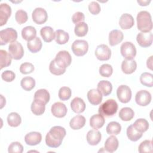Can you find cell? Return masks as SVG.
<instances>
[{"mask_svg":"<svg viewBox=\"0 0 153 153\" xmlns=\"http://www.w3.org/2000/svg\"><path fill=\"white\" fill-rule=\"evenodd\" d=\"M66 132L64 127L56 126L51 127L45 136L46 145L53 148H56L60 146L63 139L66 136Z\"/></svg>","mask_w":153,"mask_h":153,"instance_id":"cell-1","label":"cell"},{"mask_svg":"<svg viewBox=\"0 0 153 153\" xmlns=\"http://www.w3.org/2000/svg\"><path fill=\"white\" fill-rule=\"evenodd\" d=\"M137 27L142 32H149L152 29V21L150 13L147 11L139 12L136 17Z\"/></svg>","mask_w":153,"mask_h":153,"instance_id":"cell-2","label":"cell"},{"mask_svg":"<svg viewBox=\"0 0 153 153\" xmlns=\"http://www.w3.org/2000/svg\"><path fill=\"white\" fill-rule=\"evenodd\" d=\"M118 103L114 99H108L100 105L98 112L103 117H109L115 115L118 110Z\"/></svg>","mask_w":153,"mask_h":153,"instance_id":"cell-3","label":"cell"},{"mask_svg":"<svg viewBox=\"0 0 153 153\" xmlns=\"http://www.w3.org/2000/svg\"><path fill=\"white\" fill-rule=\"evenodd\" d=\"M17 38V32L12 27H7L0 31V44L1 45L15 42Z\"/></svg>","mask_w":153,"mask_h":153,"instance_id":"cell-4","label":"cell"},{"mask_svg":"<svg viewBox=\"0 0 153 153\" xmlns=\"http://www.w3.org/2000/svg\"><path fill=\"white\" fill-rule=\"evenodd\" d=\"M120 52L124 58L127 60H133L136 55L135 45L131 42H124L120 47Z\"/></svg>","mask_w":153,"mask_h":153,"instance_id":"cell-5","label":"cell"},{"mask_svg":"<svg viewBox=\"0 0 153 153\" xmlns=\"http://www.w3.org/2000/svg\"><path fill=\"white\" fill-rule=\"evenodd\" d=\"M71 49L75 56H83L88 51V44L85 40L76 39L72 43Z\"/></svg>","mask_w":153,"mask_h":153,"instance_id":"cell-6","label":"cell"},{"mask_svg":"<svg viewBox=\"0 0 153 153\" xmlns=\"http://www.w3.org/2000/svg\"><path fill=\"white\" fill-rule=\"evenodd\" d=\"M54 60L60 67L63 69H66L72 62V57L68 51L62 50L57 53Z\"/></svg>","mask_w":153,"mask_h":153,"instance_id":"cell-7","label":"cell"},{"mask_svg":"<svg viewBox=\"0 0 153 153\" xmlns=\"http://www.w3.org/2000/svg\"><path fill=\"white\" fill-rule=\"evenodd\" d=\"M131 90L126 85H120L117 90V96L121 103H127L130 102L131 98Z\"/></svg>","mask_w":153,"mask_h":153,"instance_id":"cell-8","label":"cell"},{"mask_svg":"<svg viewBox=\"0 0 153 153\" xmlns=\"http://www.w3.org/2000/svg\"><path fill=\"white\" fill-rule=\"evenodd\" d=\"M8 51L14 60H20L24 55L23 47L19 41L11 43L8 47Z\"/></svg>","mask_w":153,"mask_h":153,"instance_id":"cell-9","label":"cell"},{"mask_svg":"<svg viewBox=\"0 0 153 153\" xmlns=\"http://www.w3.org/2000/svg\"><path fill=\"white\" fill-rule=\"evenodd\" d=\"M152 99L151 93L145 90H142L137 92L135 96L136 103L140 106L148 105Z\"/></svg>","mask_w":153,"mask_h":153,"instance_id":"cell-10","label":"cell"},{"mask_svg":"<svg viewBox=\"0 0 153 153\" xmlns=\"http://www.w3.org/2000/svg\"><path fill=\"white\" fill-rule=\"evenodd\" d=\"M95 56L100 61H106L111 56V50L105 44H100L97 46L95 50Z\"/></svg>","mask_w":153,"mask_h":153,"instance_id":"cell-11","label":"cell"},{"mask_svg":"<svg viewBox=\"0 0 153 153\" xmlns=\"http://www.w3.org/2000/svg\"><path fill=\"white\" fill-rule=\"evenodd\" d=\"M32 17L33 21L38 24L42 25L46 22L48 19V14L46 10L41 7H37L33 10Z\"/></svg>","mask_w":153,"mask_h":153,"instance_id":"cell-12","label":"cell"},{"mask_svg":"<svg viewBox=\"0 0 153 153\" xmlns=\"http://www.w3.org/2000/svg\"><path fill=\"white\" fill-rule=\"evenodd\" d=\"M153 35L149 32H140L137 35L136 41L138 44L143 48L148 47L152 45Z\"/></svg>","mask_w":153,"mask_h":153,"instance_id":"cell-13","label":"cell"},{"mask_svg":"<svg viewBox=\"0 0 153 153\" xmlns=\"http://www.w3.org/2000/svg\"><path fill=\"white\" fill-rule=\"evenodd\" d=\"M52 114L57 118H63L67 114V108L66 105L60 102L53 103L51 108Z\"/></svg>","mask_w":153,"mask_h":153,"instance_id":"cell-14","label":"cell"},{"mask_svg":"<svg viewBox=\"0 0 153 153\" xmlns=\"http://www.w3.org/2000/svg\"><path fill=\"white\" fill-rule=\"evenodd\" d=\"M11 14V7L7 3H2L0 5V26L5 25Z\"/></svg>","mask_w":153,"mask_h":153,"instance_id":"cell-15","label":"cell"},{"mask_svg":"<svg viewBox=\"0 0 153 153\" xmlns=\"http://www.w3.org/2000/svg\"><path fill=\"white\" fill-rule=\"evenodd\" d=\"M42 140V135L39 132L32 131L26 134L25 136L26 143L30 146H35L40 143Z\"/></svg>","mask_w":153,"mask_h":153,"instance_id":"cell-16","label":"cell"},{"mask_svg":"<svg viewBox=\"0 0 153 153\" xmlns=\"http://www.w3.org/2000/svg\"><path fill=\"white\" fill-rule=\"evenodd\" d=\"M134 20L133 16L128 13L122 14L119 20V25L123 29H128L133 26Z\"/></svg>","mask_w":153,"mask_h":153,"instance_id":"cell-17","label":"cell"},{"mask_svg":"<svg viewBox=\"0 0 153 153\" xmlns=\"http://www.w3.org/2000/svg\"><path fill=\"white\" fill-rule=\"evenodd\" d=\"M124 38L123 33L118 29H114L109 33V43L111 46H115L120 43Z\"/></svg>","mask_w":153,"mask_h":153,"instance_id":"cell-18","label":"cell"},{"mask_svg":"<svg viewBox=\"0 0 153 153\" xmlns=\"http://www.w3.org/2000/svg\"><path fill=\"white\" fill-rule=\"evenodd\" d=\"M87 99L91 105H97L102 100V94L97 89H91L87 93Z\"/></svg>","mask_w":153,"mask_h":153,"instance_id":"cell-19","label":"cell"},{"mask_svg":"<svg viewBox=\"0 0 153 153\" xmlns=\"http://www.w3.org/2000/svg\"><path fill=\"white\" fill-rule=\"evenodd\" d=\"M101 138H102V134L100 132L96 130H89L86 136V139L88 143L92 146L97 145L100 142Z\"/></svg>","mask_w":153,"mask_h":153,"instance_id":"cell-20","label":"cell"},{"mask_svg":"<svg viewBox=\"0 0 153 153\" xmlns=\"http://www.w3.org/2000/svg\"><path fill=\"white\" fill-rule=\"evenodd\" d=\"M50 99V93L46 89H39L34 94V100L44 105H46L49 102Z\"/></svg>","mask_w":153,"mask_h":153,"instance_id":"cell-21","label":"cell"},{"mask_svg":"<svg viewBox=\"0 0 153 153\" xmlns=\"http://www.w3.org/2000/svg\"><path fill=\"white\" fill-rule=\"evenodd\" d=\"M119 145L118 139L114 135L110 136L107 138L105 142L104 149L106 152H114L115 151Z\"/></svg>","mask_w":153,"mask_h":153,"instance_id":"cell-22","label":"cell"},{"mask_svg":"<svg viewBox=\"0 0 153 153\" xmlns=\"http://www.w3.org/2000/svg\"><path fill=\"white\" fill-rule=\"evenodd\" d=\"M71 108L75 113H82L85 109V103L81 98L76 97L71 101Z\"/></svg>","mask_w":153,"mask_h":153,"instance_id":"cell-23","label":"cell"},{"mask_svg":"<svg viewBox=\"0 0 153 153\" xmlns=\"http://www.w3.org/2000/svg\"><path fill=\"white\" fill-rule=\"evenodd\" d=\"M137 68V63L134 60L125 59L121 63V70L126 74L133 73Z\"/></svg>","mask_w":153,"mask_h":153,"instance_id":"cell-24","label":"cell"},{"mask_svg":"<svg viewBox=\"0 0 153 153\" xmlns=\"http://www.w3.org/2000/svg\"><path fill=\"white\" fill-rule=\"evenodd\" d=\"M85 118L81 115H76L69 122L70 127L73 130H79L85 124Z\"/></svg>","mask_w":153,"mask_h":153,"instance_id":"cell-25","label":"cell"},{"mask_svg":"<svg viewBox=\"0 0 153 153\" xmlns=\"http://www.w3.org/2000/svg\"><path fill=\"white\" fill-rule=\"evenodd\" d=\"M105 123V118L100 114H94L90 118V126L95 130L102 127Z\"/></svg>","mask_w":153,"mask_h":153,"instance_id":"cell-26","label":"cell"},{"mask_svg":"<svg viewBox=\"0 0 153 153\" xmlns=\"http://www.w3.org/2000/svg\"><path fill=\"white\" fill-rule=\"evenodd\" d=\"M40 34L45 42H50L55 39V32L50 26H44L40 30Z\"/></svg>","mask_w":153,"mask_h":153,"instance_id":"cell-27","label":"cell"},{"mask_svg":"<svg viewBox=\"0 0 153 153\" xmlns=\"http://www.w3.org/2000/svg\"><path fill=\"white\" fill-rule=\"evenodd\" d=\"M97 90L103 96H107L110 94L112 90V84L106 80H102L97 84Z\"/></svg>","mask_w":153,"mask_h":153,"instance_id":"cell-28","label":"cell"},{"mask_svg":"<svg viewBox=\"0 0 153 153\" xmlns=\"http://www.w3.org/2000/svg\"><path fill=\"white\" fill-rule=\"evenodd\" d=\"M36 29L32 26H27L23 28L22 30V38L27 41H29L36 36Z\"/></svg>","mask_w":153,"mask_h":153,"instance_id":"cell-29","label":"cell"},{"mask_svg":"<svg viewBox=\"0 0 153 153\" xmlns=\"http://www.w3.org/2000/svg\"><path fill=\"white\" fill-rule=\"evenodd\" d=\"M42 46V41L39 37H36L33 39L27 41V47L28 50L33 53H35L40 51Z\"/></svg>","mask_w":153,"mask_h":153,"instance_id":"cell-30","label":"cell"},{"mask_svg":"<svg viewBox=\"0 0 153 153\" xmlns=\"http://www.w3.org/2000/svg\"><path fill=\"white\" fill-rule=\"evenodd\" d=\"M12 61V57L7 51L4 50H0V67L1 69L9 66Z\"/></svg>","mask_w":153,"mask_h":153,"instance_id":"cell-31","label":"cell"},{"mask_svg":"<svg viewBox=\"0 0 153 153\" xmlns=\"http://www.w3.org/2000/svg\"><path fill=\"white\" fill-rule=\"evenodd\" d=\"M69 39V35L68 32L62 29H57L55 32V41L56 43L60 45L66 44Z\"/></svg>","mask_w":153,"mask_h":153,"instance_id":"cell-32","label":"cell"},{"mask_svg":"<svg viewBox=\"0 0 153 153\" xmlns=\"http://www.w3.org/2000/svg\"><path fill=\"white\" fill-rule=\"evenodd\" d=\"M127 136L128 138L133 141L136 142L139 139H140L142 136V133L137 131L133 126V125H130L127 128Z\"/></svg>","mask_w":153,"mask_h":153,"instance_id":"cell-33","label":"cell"},{"mask_svg":"<svg viewBox=\"0 0 153 153\" xmlns=\"http://www.w3.org/2000/svg\"><path fill=\"white\" fill-rule=\"evenodd\" d=\"M134 116L133 110L129 107L123 108L119 112V117L120 119L124 121H130Z\"/></svg>","mask_w":153,"mask_h":153,"instance_id":"cell-34","label":"cell"},{"mask_svg":"<svg viewBox=\"0 0 153 153\" xmlns=\"http://www.w3.org/2000/svg\"><path fill=\"white\" fill-rule=\"evenodd\" d=\"M22 122L20 115L17 112H11L7 116V123L11 127H18Z\"/></svg>","mask_w":153,"mask_h":153,"instance_id":"cell-35","label":"cell"},{"mask_svg":"<svg viewBox=\"0 0 153 153\" xmlns=\"http://www.w3.org/2000/svg\"><path fill=\"white\" fill-rule=\"evenodd\" d=\"M20 85L23 90L30 91L35 86V80L31 76H25L22 79Z\"/></svg>","mask_w":153,"mask_h":153,"instance_id":"cell-36","label":"cell"},{"mask_svg":"<svg viewBox=\"0 0 153 153\" xmlns=\"http://www.w3.org/2000/svg\"><path fill=\"white\" fill-rule=\"evenodd\" d=\"M133 126L141 133L145 132L149 128V123L144 118L137 119L133 124Z\"/></svg>","mask_w":153,"mask_h":153,"instance_id":"cell-37","label":"cell"},{"mask_svg":"<svg viewBox=\"0 0 153 153\" xmlns=\"http://www.w3.org/2000/svg\"><path fill=\"white\" fill-rule=\"evenodd\" d=\"M106 130L107 133L109 135H117L121 130V126L120 123L117 121H111L107 125Z\"/></svg>","mask_w":153,"mask_h":153,"instance_id":"cell-38","label":"cell"},{"mask_svg":"<svg viewBox=\"0 0 153 153\" xmlns=\"http://www.w3.org/2000/svg\"><path fill=\"white\" fill-rule=\"evenodd\" d=\"M88 30V27L86 23L81 22L75 25L74 28L75 34L79 37H82L87 35Z\"/></svg>","mask_w":153,"mask_h":153,"instance_id":"cell-39","label":"cell"},{"mask_svg":"<svg viewBox=\"0 0 153 153\" xmlns=\"http://www.w3.org/2000/svg\"><path fill=\"white\" fill-rule=\"evenodd\" d=\"M31 111L35 115H41L44 114L45 110V105L33 100L30 106Z\"/></svg>","mask_w":153,"mask_h":153,"instance_id":"cell-40","label":"cell"},{"mask_svg":"<svg viewBox=\"0 0 153 153\" xmlns=\"http://www.w3.org/2000/svg\"><path fill=\"white\" fill-rule=\"evenodd\" d=\"M140 82L146 87L153 86V75L149 72H143L140 76Z\"/></svg>","mask_w":153,"mask_h":153,"instance_id":"cell-41","label":"cell"},{"mask_svg":"<svg viewBox=\"0 0 153 153\" xmlns=\"http://www.w3.org/2000/svg\"><path fill=\"white\" fill-rule=\"evenodd\" d=\"M138 151L140 153H148L153 152L152 142L151 140H145L142 142L138 148Z\"/></svg>","mask_w":153,"mask_h":153,"instance_id":"cell-42","label":"cell"},{"mask_svg":"<svg viewBox=\"0 0 153 153\" xmlns=\"http://www.w3.org/2000/svg\"><path fill=\"white\" fill-rule=\"evenodd\" d=\"M50 72L55 75H60L63 74L66 72V69L60 67L55 62L54 59L51 60L49 65Z\"/></svg>","mask_w":153,"mask_h":153,"instance_id":"cell-43","label":"cell"},{"mask_svg":"<svg viewBox=\"0 0 153 153\" xmlns=\"http://www.w3.org/2000/svg\"><path fill=\"white\" fill-rule=\"evenodd\" d=\"M58 95L61 100H68L71 97L72 91L68 87H62L59 89Z\"/></svg>","mask_w":153,"mask_h":153,"instance_id":"cell-44","label":"cell"},{"mask_svg":"<svg viewBox=\"0 0 153 153\" xmlns=\"http://www.w3.org/2000/svg\"><path fill=\"white\" fill-rule=\"evenodd\" d=\"M113 72V68L109 64H103L99 68V74L102 76L109 77Z\"/></svg>","mask_w":153,"mask_h":153,"instance_id":"cell-45","label":"cell"},{"mask_svg":"<svg viewBox=\"0 0 153 153\" xmlns=\"http://www.w3.org/2000/svg\"><path fill=\"white\" fill-rule=\"evenodd\" d=\"M15 19L16 22L20 25L25 23L27 21L28 19L27 14L25 11L23 10H19L16 13Z\"/></svg>","mask_w":153,"mask_h":153,"instance_id":"cell-46","label":"cell"},{"mask_svg":"<svg viewBox=\"0 0 153 153\" xmlns=\"http://www.w3.org/2000/svg\"><path fill=\"white\" fill-rule=\"evenodd\" d=\"M23 151V145L19 142H13L8 146L9 153H22Z\"/></svg>","mask_w":153,"mask_h":153,"instance_id":"cell-47","label":"cell"},{"mask_svg":"<svg viewBox=\"0 0 153 153\" xmlns=\"http://www.w3.org/2000/svg\"><path fill=\"white\" fill-rule=\"evenodd\" d=\"M34 66L29 62H25L20 66V72L23 74H29L34 71Z\"/></svg>","mask_w":153,"mask_h":153,"instance_id":"cell-48","label":"cell"},{"mask_svg":"<svg viewBox=\"0 0 153 153\" xmlns=\"http://www.w3.org/2000/svg\"><path fill=\"white\" fill-rule=\"evenodd\" d=\"M2 79L5 82H11L16 78V74L14 72L10 70H7L4 71L1 74Z\"/></svg>","mask_w":153,"mask_h":153,"instance_id":"cell-49","label":"cell"},{"mask_svg":"<svg viewBox=\"0 0 153 153\" xmlns=\"http://www.w3.org/2000/svg\"><path fill=\"white\" fill-rule=\"evenodd\" d=\"M100 6L96 1H92L88 5V10L91 14H98L100 13Z\"/></svg>","mask_w":153,"mask_h":153,"instance_id":"cell-50","label":"cell"},{"mask_svg":"<svg viewBox=\"0 0 153 153\" xmlns=\"http://www.w3.org/2000/svg\"><path fill=\"white\" fill-rule=\"evenodd\" d=\"M84 20H85V16L83 13L80 11H77L72 16V22L75 25L81 22H84Z\"/></svg>","mask_w":153,"mask_h":153,"instance_id":"cell-51","label":"cell"},{"mask_svg":"<svg viewBox=\"0 0 153 153\" xmlns=\"http://www.w3.org/2000/svg\"><path fill=\"white\" fill-rule=\"evenodd\" d=\"M152 57L153 56H150L146 61V66L147 68H149L150 70H152Z\"/></svg>","mask_w":153,"mask_h":153,"instance_id":"cell-52","label":"cell"},{"mask_svg":"<svg viewBox=\"0 0 153 153\" xmlns=\"http://www.w3.org/2000/svg\"><path fill=\"white\" fill-rule=\"evenodd\" d=\"M137 2L140 6H146L151 2V1L150 0H149V1H148V0H146V1H137Z\"/></svg>","mask_w":153,"mask_h":153,"instance_id":"cell-53","label":"cell"},{"mask_svg":"<svg viewBox=\"0 0 153 153\" xmlns=\"http://www.w3.org/2000/svg\"><path fill=\"white\" fill-rule=\"evenodd\" d=\"M0 96H1V109H2L4 106V105H5V99L3 97L2 94H1Z\"/></svg>","mask_w":153,"mask_h":153,"instance_id":"cell-54","label":"cell"}]
</instances>
